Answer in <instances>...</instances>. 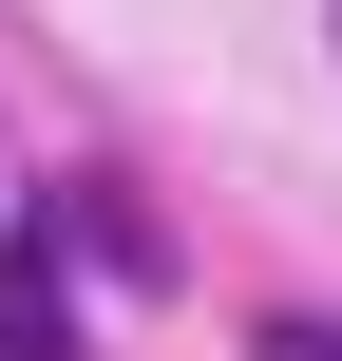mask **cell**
Instances as JSON below:
<instances>
[{
  "instance_id": "cell-1",
  "label": "cell",
  "mask_w": 342,
  "mask_h": 361,
  "mask_svg": "<svg viewBox=\"0 0 342 361\" xmlns=\"http://www.w3.org/2000/svg\"><path fill=\"white\" fill-rule=\"evenodd\" d=\"M57 209H76V247H95V267H114V286H171V228H152V209H133V190H114V171H76V190H57Z\"/></svg>"
},
{
  "instance_id": "cell-2",
  "label": "cell",
  "mask_w": 342,
  "mask_h": 361,
  "mask_svg": "<svg viewBox=\"0 0 342 361\" xmlns=\"http://www.w3.org/2000/svg\"><path fill=\"white\" fill-rule=\"evenodd\" d=\"M38 286H57V228H19V305H0V361H76V305L38 324Z\"/></svg>"
},
{
  "instance_id": "cell-3",
  "label": "cell",
  "mask_w": 342,
  "mask_h": 361,
  "mask_svg": "<svg viewBox=\"0 0 342 361\" xmlns=\"http://www.w3.org/2000/svg\"><path fill=\"white\" fill-rule=\"evenodd\" d=\"M248 361H342V305H267V324H248Z\"/></svg>"
},
{
  "instance_id": "cell-4",
  "label": "cell",
  "mask_w": 342,
  "mask_h": 361,
  "mask_svg": "<svg viewBox=\"0 0 342 361\" xmlns=\"http://www.w3.org/2000/svg\"><path fill=\"white\" fill-rule=\"evenodd\" d=\"M324 38H342V19H324Z\"/></svg>"
}]
</instances>
